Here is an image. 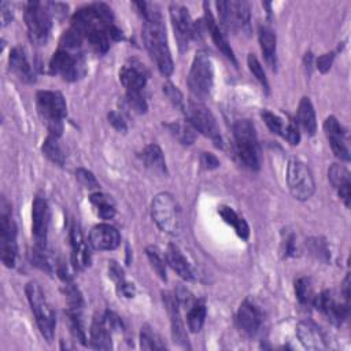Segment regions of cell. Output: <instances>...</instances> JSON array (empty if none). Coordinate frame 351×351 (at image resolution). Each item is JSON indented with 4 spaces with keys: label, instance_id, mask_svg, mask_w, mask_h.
<instances>
[{
    "label": "cell",
    "instance_id": "1",
    "mask_svg": "<svg viewBox=\"0 0 351 351\" xmlns=\"http://www.w3.org/2000/svg\"><path fill=\"white\" fill-rule=\"evenodd\" d=\"M70 29L99 55L106 53L111 43L123 40L122 32L114 23L111 7L104 3H92L77 10Z\"/></svg>",
    "mask_w": 351,
    "mask_h": 351
},
{
    "label": "cell",
    "instance_id": "2",
    "mask_svg": "<svg viewBox=\"0 0 351 351\" xmlns=\"http://www.w3.org/2000/svg\"><path fill=\"white\" fill-rule=\"evenodd\" d=\"M144 19L143 40L151 58L155 60L162 75L169 77L173 73V59L167 45L166 29L160 10L154 3L136 1L133 3Z\"/></svg>",
    "mask_w": 351,
    "mask_h": 351
},
{
    "label": "cell",
    "instance_id": "3",
    "mask_svg": "<svg viewBox=\"0 0 351 351\" xmlns=\"http://www.w3.org/2000/svg\"><path fill=\"white\" fill-rule=\"evenodd\" d=\"M37 111L45 123L49 136L60 137L63 132V119L67 114V106L63 95L58 90H38L36 95Z\"/></svg>",
    "mask_w": 351,
    "mask_h": 351
},
{
    "label": "cell",
    "instance_id": "4",
    "mask_svg": "<svg viewBox=\"0 0 351 351\" xmlns=\"http://www.w3.org/2000/svg\"><path fill=\"white\" fill-rule=\"evenodd\" d=\"M151 217L156 226L167 234H178L181 230V208L176 197L169 192L158 193L151 203Z\"/></svg>",
    "mask_w": 351,
    "mask_h": 351
},
{
    "label": "cell",
    "instance_id": "5",
    "mask_svg": "<svg viewBox=\"0 0 351 351\" xmlns=\"http://www.w3.org/2000/svg\"><path fill=\"white\" fill-rule=\"evenodd\" d=\"M25 292L41 335L48 343H51L53 340L55 326H56L55 311L52 310L51 304L47 302L45 295L37 282L34 281L27 282L25 287Z\"/></svg>",
    "mask_w": 351,
    "mask_h": 351
},
{
    "label": "cell",
    "instance_id": "6",
    "mask_svg": "<svg viewBox=\"0 0 351 351\" xmlns=\"http://www.w3.org/2000/svg\"><path fill=\"white\" fill-rule=\"evenodd\" d=\"M233 136L236 152L240 160L251 170H258L261 158H259V145L256 138V132L254 125L248 119H239L233 123Z\"/></svg>",
    "mask_w": 351,
    "mask_h": 351
},
{
    "label": "cell",
    "instance_id": "7",
    "mask_svg": "<svg viewBox=\"0 0 351 351\" xmlns=\"http://www.w3.org/2000/svg\"><path fill=\"white\" fill-rule=\"evenodd\" d=\"M188 88L196 100L206 99L213 89L214 84V70L213 62L207 52L200 51L193 58L188 78Z\"/></svg>",
    "mask_w": 351,
    "mask_h": 351
},
{
    "label": "cell",
    "instance_id": "8",
    "mask_svg": "<svg viewBox=\"0 0 351 351\" xmlns=\"http://www.w3.org/2000/svg\"><path fill=\"white\" fill-rule=\"evenodd\" d=\"M49 71L64 81L73 82L82 78L86 73L85 58L82 51L58 48L49 60Z\"/></svg>",
    "mask_w": 351,
    "mask_h": 351
},
{
    "label": "cell",
    "instance_id": "9",
    "mask_svg": "<svg viewBox=\"0 0 351 351\" xmlns=\"http://www.w3.org/2000/svg\"><path fill=\"white\" fill-rule=\"evenodd\" d=\"M25 22L30 41L37 45L45 44L52 27V18L47 3L27 1L25 5Z\"/></svg>",
    "mask_w": 351,
    "mask_h": 351
},
{
    "label": "cell",
    "instance_id": "10",
    "mask_svg": "<svg viewBox=\"0 0 351 351\" xmlns=\"http://www.w3.org/2000/svg\"><path fill=\"white\" fill-rule=\"evenodd\" d=\"M16 226L11 214V204L5 197L0 202V254L5 267H14L16 261Z\"/></svg>",
    "mask_w": 351,
    "mask_h": 351
},
{
    "label": "cell",
    "instance_id": "11",
    "mask_svg": "<svg viewBox=\"0 0 351 351\" xmlns=\"http://www.w3.org/2000/svg\"><path fill=\"white\" fill-rule=\"evenodd\" d=\"M287 184L291 195L300 202L308 200L315 191V182L311 170L306 163L295 158L288 162Z\"/></svg>",
    "mask_w": 351,
    "mask_h": 351
},
{
    "label": "cell",
    "instance_id": "12",
    "mask_svg": "<svg viewBox=\"0 0 351 351\" xmlns=\"http://www.w3.org/2000/svg\"><path fill=\"white\" fill-rule=\"evenodd\" d=\"M186 119L189 125L202 133L203 136L208 137L217 147H222V137L219 133L218 123L213 115V112L199 100H191L185 110Z\"/></svg>",
    "mask_w": 351,
    "mask_h": 351
},
{
    "label": "cell",
    "instance_id": "13",
    "mask_svg": "<svg viewBox=\"0 0 351 351\" xmlns=\"http://www.w3.org/2000/svg\"><path fill=\"white\" fill-rule=\"evenodd\" d=\"M219 21L228 32H240L248 26L250 22V4L240 0H228L215 3Z\"/></svg>",
    "mask_w": 351,
    "mask_h": 351
},
{
    "label": "cell",
    "instance_id": "14",
    "mask_svg": "<svg viewBox=\"0 0 351 351\" xmlns=\"http://www.w3.org/2000/svg\"><path fill=\"white\" fill-rule=\"evenodd\" d=\"M169 11L178 48L182 52L188 49L189 41L193 38V22L191 19L188 8L180 3H171Z\"/></svg>",
    "mask_w": 351,
    "mask_h": 351
},
{
    "label": "cell",
    "instance_id": "15",
    "mask_svg": "<svg viewBox=\"0 0 351 351\" xmlns=\"http://www.w3.org/2000/svg\"><path fill=\"white\" fill-rule=\"evenodd\" d=\"M148 80L145 66L137 59L128 60L119 70V81L125 86L126 93L143 92Z\"/></svg>",
    "mask_w": 351,
    "mask_h": 351
},
{
    "label": "cell",
    "instance_id": "16",
    "mask_svg": "<svg viewBox=\"0 0 351 351\" xmlns=\"http://www.w3.org/2000/svg\"><path fill=\"white\" fill-rule=\"evenodd\" d=\"M262 324V315L258 307L245 299L236 313V326L244 337H254L259 332Z\"/></svg>",
    "mask_w": 351,
    "mask_h": 351
},
{
    "label": "cell",
    "instance_id": "17",
    "mask_svg": "<svg viewBox=\"0 0 351 351\" xmlns=\"http://www.w3.org/2000/svg\"><path fill=\"white\" fill-rule=\"evenodd\" d=\"M313 306L335 325H340L348 317V303L337 302L330 291H324L319 295H315Z\"/></svg>",
    "mask_w": 351,
    "mask_h": 351
},
{
    "label": "cell",
    "instance_id": "18",
    "mask_svg": "<svg viewBox=\"0 0 351 351\" xmlns=\"http://www.w3.org/2000/svg\"><path fill=\"white\" fill-rule=\"evenodd\" d=\"M324 132L328 137L330 148L333 154L340 160H350V149L347 145V133L346 129L340 125V122L333 117H328L324 122Z\"/></svg>",
    "mask_w": 351,
    "mask_h": 351
},
{
    "label": "cell",
    "instance_id": "19",
    "mask_svg": "<svg viewBox=\"0 0 351 351\" xmlns=\"http://www.w3.org/2000/svg\"><path fill=\"white\" fill-rule=\"evenodd\" d=\"M32 233L37 245L45 247L48 225H49V208L44 197L37 196L32 204Z\"/></svg>",
    "mask_w": 351,
    "mask_h": 351
},
{
    "label": "cell",
    "instance_id": "20",
    "mask_svg": "<svg viewBox=\"0 0 351 351\" xmlns=\"http://www.w3.org/2000/svg\"><path fill=\"white\" fill-rule=\"evenodd\" d=\"M163 303L166 306V310L169 313L170 317V326H171V336L174 343H177L178 346L184 347V348H189V343H188V336L186 332L184 329V324L181 319V314H180V304L176 299V295L170 293V292H163Z\"/></svg>",
    "mask_w": 351,
    "mask_h": 351
},
{
    "label": "cell",
    "instance_id": "21",
    "mask_svg": "<svg viewBox=\"0 0 351 351\" xmlns=\"http://www.w3.org/2000/svg\"><path fill=\"white\" fill-rule=\"evenodd\" d=\"M119 232L108 223H99L93 226L89 233V244L99 251L115 250L119 245Z\"/></svg>",
    "mask_w": 351,
    "mask_h": 351
},
{
    "label": "cell",
    "instance_id": "22",
    "mask_svg": "<svg viewBox=\"0 0 351 351\" xmlns=\"http://www.w3.org/2000/svg\"><path fill=\"white\" fill-rule=\"evenodd\" d=\"M111 325L108 322L106 313H97L93 317L90 330H89V340L90 347L96 350H110L111 348Z\"/></svg>",
    "mask_w": 351,
    "mask_h": 351
},
{
    "label": "cell",
    "instance_id": "23",
    "mask_svg": "<svg viewBox=\"0 0 351 351\" xmlns=\"http://www.w3.org/2000/svg\"><path fill=\"white\" fill-rule=\"evenodd\" d=\"M296 335L308 350H324L328 347L324 332L313 321H300L296 326Z\"/></svg>",
    "mask_w": 351,
    "mask_h": 351
},
{
    "label": "cell",
    "instance_id": "24",
    "mask_svg": "<svg viewBox=\"0 0 351 351\" xmlns=\"http://www.w3.org/2000/svg\"><path fill=\"white\" fill-rule=\"evenodd\" d=\"M328 177L330 184L336 188L339 197L346 207H350L351 202V178L350 171L343 166L333 163L328 170Z\"/></svg>",
    "mask_w": 351,
    "mask_h": 351
},
{
    "label": "cell",
    "instance_id": "25",
    "mask_svg": "<svg viewBox=\"0 0 351 351\" xmlns=\"http://www.w3.org/2000/svg\"><path fill=\"white\" fill-rule=\"evenodd\" d=\"M203 5H204V19H203V22H204V26H206V29H207L210 37L213 38V41H214V44L217 45V48H218L233 64L237 66V60H236V56H234V53H233V49L230 48V45H229V43H228L225 34H223V33L221 32V29L218 27V25H217V22H215V19H214V16H213L210 8L207 7V3H204Z\"/></svg>",
    "mask_w": 351,
    "mask_h": 351
},
{
    "label": "cell",
    "instance_id": "26",
    "mask_svg": "<svg viewBox=\"0 0 351 351\" xmlns=\"http://www.w3.org/2000/svg\"><path fill=\"white\" fill-rule=\"evenodd\" d=\"M70 244H71V261L78 269H84L90 265V252L88 244L84 241L82 233L77 223L70 228Z\"/></svg>",
    "mask_w": 351,
    "mask_h": 351
},
{
    "label": "cell",
    "instance_id": "27",
    "mask_svg": "<svg viewBox=\"0 0 351 351\" xmlns=\"http://www.w3.org/2000/svg\"><path fill=\"white\" fill-rule=\"evenodd\" d=\"M10 70L25 84H33L36 81L34 70L25 53V51L21 47L12 48L10 52Z\"/></svg>",
    "mask_w": 351,
    "mask_h": 351
},
{
    "label": "cell",
    "instance_id": "28",
    "mask_svg": "<svg viewBox=\"0 0 351 351\" xmlns=\"http://www.w3.org/2000/svg\"><path fill=\"white\" fill-rule=\"evenodd\" d=\"M166 263L184 280L192 281L195 278L193 270L186 261V258L182 255L181 250L176 244H169L166 252H165Z\"/></svg>",
    "mask_w": 351,
    "mask_h": 351
},
{
    "label": "cell",
    "instance_id": "29",
    "mask_svg": "<svg viewBox=\"0 0 351 351\" xmlns=\"http://www.w3.org/2000/svg\"><path fill=\"white\" fill-rule=\"evenodd\" d=\"M258 38H259V44H261V49L262 53L265 56V60L267 63V66L271 70H276L277 66V38H276V33L265 25L259 26L258 30Z\"/></svg>",
    "mask_w": 351,
    "mask_h": 351
},
{
    "label": "cell",
    "instance_id": "30",
    "mask_svg": "<svg viewBox=\"0 0 351 351\" xmlns=\"http://www.w3.org/2000/svg\"><path fill=\"white\" fill-rule=\"evenodd\" d=\"M296 123L308 134L314 136L317 132V119H315V111L308 97H302L298 106V114H296Z\"/></svg>",
    "mask_w": 351,
    "mask_h": 351
},
{
    "label": "cell",
    "instance_id": "31",
    "mask_svg": "<svg viewBox=\"0 0 351 351\" xmlns=\"http://www.w3.org/2000/svg\"><path fill=\"white\" fill-rule=\"evenodd\" d=\"M141 162L147 169H149L154 173L165 174L166 173V160L163 156V152L158 144H148L141 154L138 155Z\"/></svg>",
    "mask_w": 351,
    "mask_h": 351
},
{
    "label": "cell",
    "instance_id": "32",
    "mask_svg": "<svg viewBox=\"0 0 351 351\" xmlns=\"http://www.w3.org/2000/svg\"><path fill=\"white\" fill-rule=\"evenodd\" d=\"M89 202L93 206L97 217L103 219H111L115 215V203L111 196L101 192H95L89 196Z\"/></svg>",
    "mask_w": 351,
    "mask_h": 351
},
{
    "label": "cell",
    "instance_id": "33",
    "mask_svg": "<svg viewBox=\"0 0 351 351\" xmlns=\"http://www.w3.org/2000/svg\"><path fill=\"white\" fill-rule=\"evenodd\" d=\"M218 214L222 217V219H223L226 223H229V225L233 226V229L236 230V233H237L239 237H241L243 240H247V239H248V236H250V228H248L247 222L244 221V218L239 217L233 208H230V207H228V206H221V207H218Z\"/></svg>",
    "mask_w": 351,
    "mask_h": 351
},
{
    "label": "cell",
    "instance_id": "34",
    "mask_svg": "<svg viewBox=\"0 0 351 351\" xmlns=\"http://www.w3.org/2000/svg\"><path fill=\"white\" fill-rule=\"evenodd\" d=\"M186 322L191 332H200L206 319V303L202 299H195V302L186 308Z\"/></svg>",
    "mask_w": 351,
    "mask_h": 351
},
{
    "label": "cell",
    "instance_id": "35",
    "mask_svg": "<svg viewBox=\"0 0 351 351\" xmlns=\"http://www.w3.org/2000/svg\"><path fill=\"white\" fill-rule=\"evenodd\" d=\"M43 154L55 165L58 166H63L64 162H66V154L62 148V145L59 144L58 141V137H53V136H49L44 140L43 143Z\"/></svg>",
    "mask_w": 351,
    "mask_h": 351
},
{
    "label": "cell",
    "instance_id": "36",
    "mask_svg": "<svg viewBox=\"0 0 351 351\" xmlns=\"http://www.w3.org/2000/svg\"><path fill=\"white\" fill-rule=\"evenodd\" d=\"M166 128L170 130V133L184 145H191L195 141V129L188 123L184 122H171L167 123Z\"/></svg>",
    "mask_w": 351,
    "mask_h": 351
},
{
    "label": "cell",
    "instance_id": "37",
    "mask_svg": "<svg viewBox=\"0 0 351 351\" xmlns=\"http://www.w3.org/2000/svg\"><path fill=\"white\" fill-rule=\"evenodd\" d=\"M295 293L298 300L302 304H313V300L315 298L313 291V284L308 277H300L295 281Z\"/></svg>",
    "mask_w": 351,
    "mask_h": 351
},
{
    "label": "cell",
    "instance_id": "38",
    "mask_svg": "<svg viewBox=\"0 0 351 351\" xmlns=\"http://www.w3.org/2000/svg\"><path fill=\"white\" fill-rule=\"evenodd\" d=\"M147 258L152 266V269L156 271V274L160 277V280L166 281V259H163L160 251L155 245H148L145 248Z\"/></svg>",
    "mask_w": 351,
    "mask_h": 351
},
{
    "label": "cell",
    "instance_id": "39",
    "mask_svg": "<svg viewBox=\"0 0 351 351\" xmlns=\"http://www.w3.org/2000/svg\"><path fill=\"white\" fill-rule=\"evenodd\" d=\"M140 347L143 350H162L165 348V344H162L160 337L149 326L145 325L140 332Z\"/></svg>",
    "mask_w": 351,
    "mask_h": 351
},
{
    "label": "cell",
    "instance_id": "40",
    "mask_svg": "<svg viewBox=\"0 0 351 351\" xmlns=\"http://www.w3.org/2000/svg\"><path fill=\"white\" fill-rule=\"evenodd\" d=\"M30 258H32V263L34 266H37L38 269L41 270H45L47 273H51L53 270V266H52V262L51 259L48 258L47 255V251H45V247L43 245H34V248L32 250V254H30Z\"/></svg>",
    "mask_w": 351,
    "mask_h": 351
},
{
    "label": "cell",
    "instance_id": "41",
    "mask_svg": "<svg viewBox=\"0 0 351 351\" xmlns=\"http://www.w3.org/2000/svg\"><path fill=\"white\" fill-rule=\"evenodd\" d=\"M247 64H248V69L252 73V75L258 80V82L262 85V88L269 92V81H267V77H266V73L261 64V62L258 60V58L254 55V53H248L247 56Z\"/></svg>",
    "mask_w": 351,
    "mask_h": 351
},
{
    "label": "cell",
    "instance_id": "42",
    "mask_svg": "<svg viewBox=\"0 0 351 351\" xmlns=\"http://www.w3.org/2000/svg\"><path fill=\"white\" fill-rule=\"evenodd\" d=\"M261 115H262V118H263L266 126H267L273 133L285 137L288 123H284V121H282L278 115H276V114H273V112H270V111H266V110L262 111Z\"/></svg>",
    "mask_w": 351,
    "mask_h": 351
},
{
    "label": "cell",
    "instance_id": "43",
    "mask_svg": "<svg viewBox=\"0 0 351 351\" xmlns=\"http://www.w3.org/2000/svg\"><path fill=\"white\" fill-rule=\"evenodd\" d=\"M126 104L130 110H133L137 114H144L148 108L145 97L143 92H133V93H126Z\"/></svg>",
    "mask_w": 351,
    "mask_h": 351
},
{
    "label": "cell",
    "instance_id": "44",
    "mask_svg": "<svg viewBox=\"0 0 351 351\" xmlns=\"http://www.w3.org/2000/svg\"><path fill=\"white\" fill-rule=\"evenodd\" d=\"M163 93L171 101V104L174 107H178L180 110H185L182 93L178 90L177 86H174L171 82H166V84H163Z\"/></svg>",
    "mask_w": 351,
    "mask_h": 351
},
{
    "label": "cell",
    "instance_id": "45",
    "mask_svg": "<svg viewBox=\"0 0 351 351\" xmlns=\"http://www.w3.org/2000/svg\"><path fill=\"white\" fill-rule=\"evenodd\" d=\"M75 177L77 180L85 186V188H89V189H93V188H99V181L96 180V177L86 169H77L75 170Z\"/></svg>",
    "mask_w": 351,
    "mask_h": 351
},
{
    "label": "cell",
    "instance_id": "46",
    "mask_svg": "<svg viewBox=\"0 0 351 351\" xmlns=\"http://www.w3.org/2000/svg\"><path fill=\"white\" fill-rule=\"evenodd\" d=\"M296 254H298L296 236L293 233H289L288 236H285L282 241V255L288 258V256H296Z\"/></svg>",
    "mask_w": 351,
    "mask_h": 351
},
{
    "label": "cell",
    "instance_id": "47",
    "mask_svg": "<svg viewBox=\"0 0 351 351\" xmlns=\"http://www.w3.org/2000/svg\"><path fill=\"white\" fill-rule=\"evenodd\" d=\"M107 117H108V122L112 125L114 129H117L118 132H122V133H125L128 130L126 122L123 121L121 114H118L117 111H111V112H108Z\"/></svg>",
    "mask_w": 351,
    "mask_h": 351
},
{
    "label": "cell",
    "instance_id": "48",
    "mask_svg": "<svg viewBox=\"0 0 351 351\" xmlns=\"http://www.w3.org/2000/svg\"><path fill=\"white\" fill-rule=\"evenodd\" d=\"M108 276H110L111 280L115 281V284H119V282H122L125 280L122 267L117 262H114V261L108 262Z\"/></svg>",
    "mask_w": 351,
    "mask_h": 351
},
{
    "label": "cell",
    "instance_id": "49",
    "mask_svg": "<svg viewBox=\"0 0 351 351\" xmlns=\"http://www.w3.org/2000/svg\"><path fill=\"white\" fill-rule=\"evenodd\" d=\"M333 59H335V52H329V53H324L321 55L318 59H317V69L321 71V73H326L332 63H333Z\"/></svg>",
    "mask_w": 351,
    "mask_h": 351
},
{
    "label": "cell",
    "instance_id": "50",
    "mask_svg": "<svg viewBox=\"0 0 351 351\" xmlns=\"http://www.w3.org/2000/svg\"><path fill=\"white\" fill-rule=\"evenodd\" d=\"M200 162L203 165V167L208 169V170H213V169H217L219 166V160L217 159L215 155H213L211 152H203L202 156H200Z\"/></svg>",
    "mask_w": 351,
    "mask_h": 351
},
{
    "label": "cell",
    "instance_id": "51",
    "mask_svg": "<svg viewBox=\"0 0 351 351\" xmlns=\"http://www.w3.org/2000/svg\"><path fill=\"white\" fill-rule=\"evenodd\" d=\"M117 292H118V295H121L123 298H133L136 289H134L133 284H129L123 280L122 282L117 284Z\"/></svg>",
    "mask_w": 351,
    "mask_h": 351
},
{
    "label": "cell",
    "instance_id": "52",
    "mask_svg": "<svg viewBox=\"0 0 351 351\" xmlns=\"http://www.w3.org/2000/svg\"><path fill=\"white\" fill-rule=\"evenodd\" d=\"M11 18H12V12H11V4L7 3V1H3L1 3V25L5 26L7 23L11 22Z\"/></svg>",
    "mask_w": 351,
    "mask_h": 351
}]
</instances>
